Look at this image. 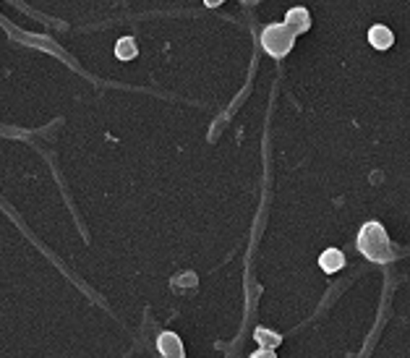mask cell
Masks as SVG:
<instances>
[{
	"label": "cell",
	"instance_id": "obj_1",
	"mask_svg": "<svg viewBox=\"0 0 410 358\" xmlns=\"http://www.w3.org/2000/svg\"><path fill=\"white\" fill-rule=\"evenodd\" d=\"M358 251L366 256L369 261H377V264H387V261L397 259V254H394V246L387 236V230L382 222L371 220L366 222L358 233Z\"/></svg>",
	"mask_w": 410,
	"mask_h": 358
},
{
	"label": "cell",
	"instance_id": "obj_2",
	"mask_svg": "<svg viewBox=\"0 0 410 358\" xmlns=\"http://www.w3.org/2000/svg\"><path fill=\"white\" fill-rule=\"evenodd\" d=\"M296 45V34L290 32L285 24H266L261 29V48L266 55L272 58H285Z\"/></svg>",
	"mask_w": 410,
	"mask_h": 358
},
{
	"label": "cell",
	"instance_id": "obj_3",
	"mask_svg": "<svg viewBox=\"0 0 410 358\" xmlns=\"http://www.w3.org/2000/svg\"><path fill=\"white\" fill-rule=\"evenodd\" d=\"M282 24L288 26L290 32L296 34H306L308 29H311V13L303 9V6H296V9H290L288 11V16H285V21Z\"/></svg>",
	"mask_w": 410,
	"mask_h": 358
},
{
	"label": "cell",
	"instance_id": "obj_4",
	"mask_svg": "<svg viewBox=\"0 0 410 358\" xmlns=\"http://www.w3.org/2000/svg\"><path fill=\"white\" fill-rule=\"evenodd\" d=\"M157 350H160L165 358H183L185 356L183 342H180V337H178L176 332H162L160 337H157Z\"/></svg>",
	"mask_w": 410,
	"mask_h": 358
},
{
	"label": "cell",
	"instance_id": "obj_5",
	"mask_svg": "<svg viewBox=\"0 0 410 358\" xmlns=\"http://www.w3.org/2000/svg\"><path fill=\"white\" fill-rule=\"evenodd\" d=\"M369 45L374 50H389L394 45L392 29H387L384 24H374L369 29Z\"/></svg>",
	"mask_w": 410,
	"mask_h": 358
},
{
	"label": "cell",
	"instance_id": "obj_6",
	"mask_svg": "<svg viewBox=\"0 0 410 358\" xmlns=\"http://www.w3.org/2000/svg\"><path fill=\"white\" fill-rule=\"evenodd\" d=\"M319 267H322L327 275H335V272H340V269L345 267V256H342L340 249H327V251L319 256Z\"/></svg>",
	"mask_w": 410,
	"mask_h": 358
},
{
	"label": "cell",
	"instance_id": "obj_7",
	"mask_svg": "<svg viewBox=\"0 0 410 358\" xmlns=\"http://www.w3.org/2000/svg\"><path fill=\"white\" fill-rule=\"evenodd\" d=\"M136 55H139L136 40H134V37H121V40H118V45H115V58L129 63V60H134Z\"/></svg>",
	"mask_w": 410,
	"mask_h": 358
},
{
	"label": "cell",
	"instance_id": "obj_8",
	"mask_svg": "<svg viewBox=\"0 0 410 358\" xmlns=\"http://www.w3.org/2000/svg\"><path fill=\"white\" fill-rule=\"evenodd\" d=\"M254 337H257L259 348L261 350H274L282 342L280 335L272 332V330H266V327H257V330H254Z\"/></svg>",
	"mask_w": 410,
	"mask_h": 358
},
{
	"label": "cell",
	"instance_id": "obj_9",
	"mask_svg": "<svg viewBox=\"0 0 410 358\" xmlns=\"http://www.w3.org/2000/svg\"><path fill=\"white\" fill-rule=\"evenodd\" d=\"M222 3H225V0H204L207 9H217V6H222Z\"/></svg>",
	"mask_w": 410,
	"mask_h": 358
},
{
	"label": "cell",
	"instance_id": "obj_10",
	"mask_svg": "<svg viewBox=\"0 0 410 358\" xmlns=\"http://www.w3.org/2000/svg\"><path fill=\"white\" fill-rule=\"evenodd\" d=\"M243 6H257V3H261V0H241Z\"/></svg>",
	"mask_w": 410,
	"mask_h": 358
}]
</instances>
